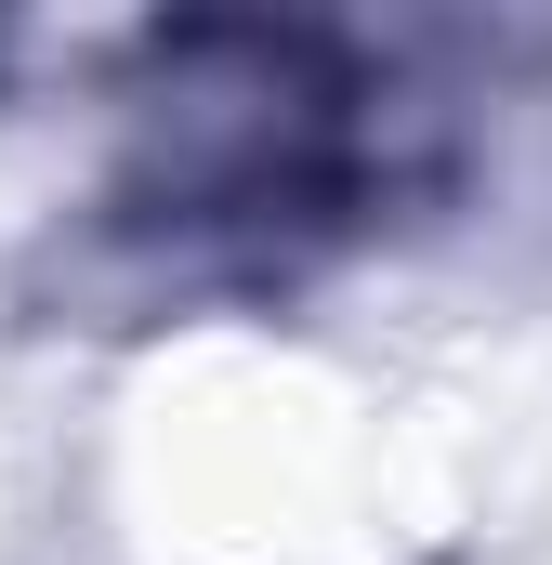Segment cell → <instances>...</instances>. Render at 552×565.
<instances>
[{
    "mask_svg": "<svg viewBox=\"0 0 552 565\" xmlns=\"http://www.w3.org/2000/svg\"><path fill=\"white\" fill-rule=\"evenodd\" d=\"M106 526L132 565H408L434 434L302 329L198 316L106 395Z\"/></svg>",
    "mask_w": 552,
    "mask_h": 565,
    "instance_id": "cell-1",
    "label": "cell"
}]
</instances>
